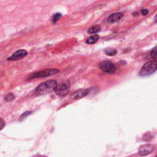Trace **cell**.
<instances>
[{
  "mask_svg": "<svg viewBox=\"0 0 157 157\" xmlns=\"http://www.w3.org/2000/svg\"><path fill=\"white\" fill-rule=\"evenodd\" d=\"M148 13V11L147 9H142V11H141V14L143 15H147Z\"/></svg>",
  "mask_w": 157,
  "mask_h": 157,
  "instance_id": "2e32d148",
  "label": "cell"
},
{
  "mask_svg": "<svg viewBox=\"0 0 157 157\" xmlns=\"http://www.w3.org/2000/svg\"><path fill=\"white\" fill-rule=\"evenodd\" d=\"M98 39H99L98 35H93L87 39L86 43H87L88 44H93L96 43L98 41Z\"/></svg>",
  "mask_w": 157,
  "mask_h": 157,
  "instance_id": "8fae6325",
  "label": "cell"
},
{
  "mask_svg": "<svg viewBox=\"0 0 157 157\" xmlns=\"http://www.w3.org/2000/svg\"><path fill=\"white\" fill-rule=\"evenodd\" d=\"M100 30H101L100 26H99V25H95V26L90 27L88 29V33L89 34H91V35H92V34H96V33L100 32Z\"/></svg>",
  "mask_w": 157,
  "mask_h": 157,
  "instance_id": "30bf717a",
  "label": "cell"
},
{
  "mask_svg": "<svg viewBox=\"0 0 157 157\" xmlns=\"http://www.w3.org/2000/svg\"><path fill=\"white\" fill-rule=\"evenodd\" d=\"M88 93H89V90L80 89L79 90L76 91L72 94L71 96V98L73 100H79L86 97Z\"/></svg>",
  "mask_w": 157,
  "mask_h": 157,
  "instance_id": "52a82bcc",
  "label": "cell"
},
{
  "mask_svg": "<svg viewBox=\"0 0 157 157\" xmlns=\"http://www.w3.org/2000/svg\"><path fill=\"white\" fill-rule=\"evenodd\" d=\"M58 72H59V70L55 69V68L46 69V70H44L33 73L29 77V79H35V78L46 77L52 76L53 75H55V74H57Z\"/></svg>",
  "mask_w": 157,
  "mask_h": 157,
  "instance_id": "3957f363",
  "label": "cell"
},
{
  "mask_svg": "<svg viewBox=\"0 0 157 157\" xmlns=\"http://www.w3.org/2000/svg\"><path fill=\"white\" fill-rule=\"evenodd\" d=\"M154 149V146L152 144H145L140 146L139 148V155L140 156H147L150 154Z\"/></svg>",
  "mask_w": 157,
  "mask_h": 157,
  "instance_id": "8992f818",
  "label": "cell"
},
{
  "mask_svg": "<svg viewBox=\"0 0 157 157\" xmlns=\"http://www.w3.org/2000/svg\"><path fill=\"white\" fill-rule=\"evenodd\" d=\"M105 53L107 55L109 56H114L117 54V51L115 49H106L105 50Z\"/></svg>",
  "mask_w": 157,
  "mask_h": 157,
  "instance_id": "7c38bea8",
  "label": "cell"
},
{
  "mask_svg": "<svg viewBox=\"0 0 157 157\" xmlns=\"http://www.w3.org/2000/svg\"><path fill=\"white\" fill-rule=\"evenodd\" d=\"M122 17H123V14L121 13H119V12L114 13L108 17V21L109 23H115L118 20H120Z\"/></svg>",
  "mask_w": 157,
  "mask_h": 157,
  "instance_id": "9c48e42d",
  "label": "cell"
},
{
  "mask_svg": "<svg viewBox=\"0 0 157 157\" xmlns=\"http://www.w3.org/2000/svg\"><path fill=\"white\" fill-rule=\"evenodd\" d=\"M56 85V81L54 80H47L38 85L36 89V92L39 95H44L55 90Z\"/></svg>",
  "mask_w": 157,
  "mask_h": 157,
  "instance_id": "6da1fadb",
  "label": "cell"
},
{
  "mask_svg": "<svg viewBox=\"0 0 157 157\" xmlns=\"http://www.w3.org/2000/svg\"><path fill=\"white\" fill-rule=\"evenodd\" d=\"M154 22H155V23H157V14L156 15V16H155V18H154Z\"/></svg>",
  "mask_w": 157,
  "mask_h": 157,
  "instance_id": "d6986e66",
  "label": "cell"
},
{
  "mask_svg": "<svg viewBox=\"0 0 157 157\" xmlns=\"http://www.w3.org/2000/svg\"><path fill=\"white\" fill-rule=\"evenodd\" d=\"M99 67L103 72L108 74H113L116 71L115 66L109 61H104L101 62Z\"/></svg>",
  "mask_w": 157,
  "mask_h": 157,
  "instance_id": "5b68a950",
  "label": "cell"
},
{
  "mask_svg": "<svg viewBox=\"0 0 157 157\" xmlns=\"http://www.w3.org/2000/svg\"><path fill=\"white\" fill-rule=\"evenodd\" d=\"M29 114H30V112H25V113L21 116V118H23L26 117L27 115H28Z\"/></svg>",
  "mask_w": 157,
  "mask_h": 157,
  "instance_id": "e0dca14e",
  "label": "cell"
},
{
  "mask_svg": "<svg viewBox=\"0 0 157 157\" xmlns=\"http://www.w3.org/2000/svg\"><path fill=\"white\" fill-rule=\"evenodd\" d=\"M157 70V61L156 60L149 61L142 67L139 75L141 76H147L153 74Z\"/></svg>",
  "mask_w": 157,
  "mask_h": 157,
  "instance_id": "7a4b0ae2",
  "label": "cell"
},
{
  "mask_svg": "<svg viewBox=\"0 0 157 157\" xmlns=\"http://www.w3.org/2000/svg\"><path fill=\"white\" fill-rule=\"evenodd\" d=\"M70 83L69 81H67L59 85L57 84L55 89V92L59 97H64L67 95L70 91Z\"/></svg>",
  "mask_w": 157,
  "mask_h": 157,
  "instance_id": "277c9868",
  "label": "cell"
},
{
  "mask_svg": "<svg viewBox=\"0 0 157 157\" xmlns=\"http://www.w3.org/2000/svg\"><path fill=\"white\" fill-rule=\"evenodd\" d=\"M4 121L3 120V118H1V125H2V127H1V130H2L4 127Z\"/></svg>",
  "mask_w": 157,
  "mask_h": 157,
  "instance_id": "ac0fdd59",
  "label": "cell"
},
{
  "mask_svg": "<svg viewBox=\"0 0 157 157\" xmlns=\"http://www.w3.org/2000/svg\"><path fill=\"white\" fill-rule=\"evenodd\" d=\"M14 98H15V96L11 93L8 94V95L5 97V100L7 101H11L13 100Z\"/></svg>",
  "mask_w": 157,
  "mask_h": 157,
  "instance_id": "9a60e30c",
  "label": "cell"
},
{
  "mask_svg": "<svg viewBox=\"0 0 157 157\" xmlns=\"http://www.w3.org/2000/svg\"><path fill=\"white\" fill-rule=\"evenodd\" d=\"M61 17V14H59V13H56L55 14H54L52 17V22L53 23H55Z\"/></svg>",
  "mask_w": 157,
  "mask_h": 157,
  "instance_id": "5bb4252c",
  "label": "cell"
},
{
  "mask_svg": "<svg viewBox=\"0 0 157 157\" xmlns=\"http://www.w3.org/2000/svg\"><path fill=\"white\" fill-rule=\"evenodd\" d=\"M150 54V56L152 59L157 58V46L152 49Z\"/></svg>",
  "mask_w": 157,
  "mask_h": 157,
  "instance_id": "4fadbf2b",
  "label": "cell"
},
{
  "mask_svg": "<svg viewBox=\"0 0 157 157\" xmlns=\"http://www.w3.org/2000/svg\"><path fill=\"white\" fill-rule=\"evenodd\" d=\"M27 55V52L25 50H19L12 54L11 56L8 58V60L17 61L20 60Z\"/></svg>",
  "mask_w": 157,
  "mask_h": 157,
  "instance_id": "ba28073f",
  "label": "cell"
}]
</instances>
